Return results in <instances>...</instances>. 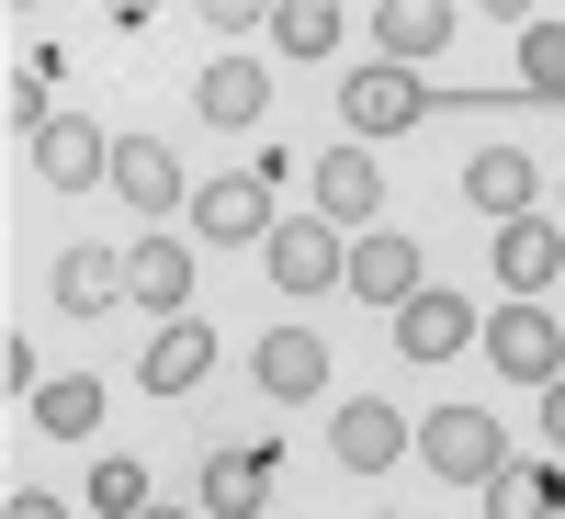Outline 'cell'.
Listing matches in <instances>:
<instances>
[{
    "mask_svg": "<svg viewBox=\"0 0 565 519\" xmlns=\"http://www.w3.org/2000/svg\"><path fill=\"white\" fill-rule=\"evenodd\" d=\"M193 113H204V125H260V113H271V68L215 57V68L193 79Z\"/></svg>",
    "mask_w": 565,
    "mask_h": 519,
    "instance_id": "16",
    "label": "cell"
},
{
    "mask_svg": "<svg viewBox=\"0 0 565 519\" xmlns=\"http://www.w3.org/2000/svg\"><path fill=\"white\" fill-rule=\"evenodd\" d=\"M418 463H430V475H452V486H487L498 463H509V441H498L487 407H441V418H418Z\"/></svg>",
    "mask_w": 565,
    "mask_h": 519,
    "instance_id": "2",
    "label": "cell"
},
{
    "mask_svg": "<svg viewBox=\"0 0 565 519\" xmlns=\"http://www.w3.org/2000/svg\"><path fill=\"white\" fill-rule=\"evenodd\" d=\"M90 508H103V519H148L159 497H148V475H136V463L114 452V463H90Z\"/></svg>",
    "mask_w": 565,
    "mask_h": 519,
    "instance_id": "26",
    "label": "cell"
},
{
    "mask_svg": "<svg viewBox=\"0 0 565 519\" xmlns=\"http://www.w3.org/2000/svg\"><path fill=\"white\" fill-rule=\"evenodd\" d=\"M385 519H396V508H385Z\"/></svg>",
    "mask_w": 565,
    "mask_h": 519,
    "instance_id": "32",
    "label": "cell"
},
{
    "mask_svg": "<svg viewBox=\"0 0 565 519\" xmlns=\"http://www.w3.org/2000/svg\"><path fill=\"white\" fill-rule=\"evenodd\" d=\"M340 113H351V136H407L418 113H430V90H418L407 68L373 57V68H351V79H340Z\"/></svg>",
    "mask_w": 565,
    "mask_h": 519,
    "instance_id": "5",
    "label": "cell"
},
{
    "mask_svg": "<svg viewBox=\"0 0 565 519\" xmlns=\"http://www.w3.org/2000/svg\"><path fill=\"white\" fill-rule=\"evenodd\" d=\"M45 68H57V45H34V68H12V148H34V136L57 125V90H45Z\"/></svg>",
    "mask_w": 565,
    "mask_h": 519,
    "instance_id": "23",
    "label": "cell"
},
{
    "mask_svg": "<svg viewBox=\"0 0 565 519\" xmlns=\"http://www.w3.org/2000/svg\"><path fill=\"white\" fill-rule=\"evenodd\" d=\"M260 271L306 305V294H328V282H351V238H340L328 215H282L271 238H260Z\"/></svg>",
    "mask_w": 565,
    "mask_h": 519,
    "instance_id": "1",
    "label": "cell"
},
{
    "mask_svg": "<svg viewBox=\"0 0 565 519\" xmlns=\"http://www.w3.org/2000/svg\"><path fill=\"white\" fill-rule=\"evenodd\" d=\"M148 519H204V508H148Z\"/></svg>",
    "mask_w": 565,
    "mask_h": 519,
    "instance_id": "30",
    "label": "cell"
},
{
    "mask_svg": "<svg viewBox=\"0 0 565 519\" xmlns=\"http://www.w3.org/2000/svg\"><path fill=\"white\" fill-rule=\"evenodd\" d=\"M543 430H554V452H565V372L543 385Z\"/></svg>",
    "mask_w": 565,
    "mask_h": 519,
    "instance_id": "29",
    "label": "cell"
},
{
    "mask_svg": "<svg viewBox=\"0 0 565 519\" xmlns=\"http://www.w3.org/2000/svg\"><path fill=\"white\" fill-rule=\"evenodd\" d=\"M543 193V159L532 148H476V170H463V204H476L487 226H521Z\"/></svg>",
    "mask_w": 565,
    "mask_h": 519,
    "instance_id": "8",
    "label": "cell"
},
{
    "mask_svg": "<svg viewBox=\"0 0 565 519\" xmlns=\"http://www.w3.org/2000/svg\"><path fill=\"white\" fill-rule=\"evenodd\" d=\"M204 519H271V452H215L204 463Z\"/></svg>",
    "mask_w": 565,
    "mask_h": 519,
    "instance_id": "17",
    "label": "cell"
},
{
    "mask_svg": "<svg viewBox=\"0 0 565 519\" xmlns=\"http://www.w3.org/2000/svg\"><path fill=\"white\" fill-rule=\"evenodd\" d=\"M521 90H532V102H565V23L521 34Z\"/></svg>",
    "mask_w": 565,
    "mask_h": 519,
    "instance_id": "25",
    "label": "cell"
},
{
    "mask_svg": "<svg viewBox=\"0 0 565 519\" xmlns=\"http://www.w3.org/2000/svg\"><path fill=\"white\" fill-rule=\"evenodd\" d=\"M57 305H68V316L125 305V249H68V260H57Z\"/></svg>",
    "mask_w": 565,
    "mask_h": 519,
    "instance_id": "20",
    "label": "cell"
},
{
    "mask_svg": "<svg viewBox=\"0 0 565 519\" xmlns=\"http://www.w3.org/2000/svg\"><path fill=\"white\" fill-rule=\"evenodd\" d=\"M34 430H45V441H79V430H103V385H90V372H57V385L34 396Z\"/></svg>",
    "mask_w": 565,
    "mask_h": 519,
    "instance_id": "22",
    "label": "cell"
},
{
    "mask_svg": "<svg viewBox=\"0 0 565 519\" xmlns=\"http://www.w3.org/2000/svg\"><path fill=\"white\" fill-rule=\"evenodd\" d=\"M204 372H215V339H204V316H170L159 339H148V361H136V385H148V396H193Z\"/></svg>",
    "mask_w": 565,
    "mask_h": 519,
    "instance_id": "12",
    "label": "cell"
},
{
    "mask_svg": "<svg viewBox=\"0 0 565 519\" xmlns=\"http://www.w3.org/2000/svg\"><path fill=\"white\" fill-rule=\"evenodd\" d=\"M0 385H12V407H23V396H45V372H34V339H23V327L0 339Z\"/></svg>",
    "mask_w": 565,
    "mask_h": 519,
    "instance_id": "27",
    "label": "cell"
},
{
    "mask_svg": "<svg viewBox=\"0 0 565 519\" xmlns=\"http://www.w3.org/2000/svg\"><path fill=\"white\" fill-rule=\"evenodd\" d=\"M554 508H565L554 463H498V475H487V519H554Z\"/></svg>",
    "mask_w": 565,
    "mask_h": 519,
    "instance_id": "21",
    "label": "cell"
},
{
    "mask_svg": "<svg viewBox=\"0 0 565 519\" xmlns=\"http://www.w3.org/2000/svg\"><path fill=\"white\" fill-rule=\"evenodd\" d=\"M114 193H125L136 215H170V204H181V159L159 148V136H125V148H114Z\"/></svg>",
    "mask_w": 565,
    "mask_h": 519,
    "instance_id": "18",
    "label": "cell"
},
{
    "mask_svg": "<svg viewBox=\"0 0 565 519\" xmlns=\"http://www.w3.org/2000/svg\"><path fill=\"white\" fill-rule=\"evenodd\" d=\"M0 519H68V508L45 497V486H12V508H0Z\"/></svg>",
    "mask_w": 565,
    "mask_h": 519,
    "instance_id": "28",
    "label": "cell"
},
{
    "mask_svg": "<svg viewBox=\"0 0 565 519\" xmlns=\"http://www.w3.org/2000/svg\"><path fill=\"white\" fill-rule=\"evenodd\" d=\"M271 519H295V508H271Z\"/></svg>",
    "mask_w": 565,
    "mask_h": 519,
    "instance_id": "31",
    "label": "cell"
},
{
    "mask_svg": "<svg viewBox=\"0 0 565 519\" xmlns=\"http://www.w3.org/2000/svg\"><path fill=\"white\" fill-rule=\"evenodd\" d=\"M407 441H418V430H407V418H396L385 396H351V407H340V430H328V452H340L351 475H385V463H396Z\"/></svg>",
    "mask_w": 565,
    "mask_h": 519,
    "instance_id": "11",
    "label": "cell"
},
{
    "mask_svg": "<svg viewBox=\"0 0 565 519\" xmlns=\"http://www.w3.org/2000/svg\"><path fill=\"white\" fill-rule=\"evenodd\" d=\"M317 385H328V339H306V327H271V339H260V396L306 407Z\"/></svg>",
    "mask_w": 565,
    "mask_h": 519,
    "instance_id": "19",
    "label": "cell"
},
{
    "mask_svg": "<svg viewBox=\"0 0 565 519\" xmlns=\"http://www.w3.org/2000/svg\"><path fill=\"white\" fill-rule=\"evenodd\" d=\"M476 339H487V361L509 372V385H554L565 372V316H543V305H498Z\"/></svg>",
    "mask_w": 565,
    "mask_h": 519,
    "instance_id": "3",
    "label": "cell"
},
{
    "mask_svg": "<svg viewBox=\"0 0 565 519\" xmlns=\"http://www.w3.org/2000/svg\"><path fill=\"white\" fill-rule=\"evenodd\" d=\"M463 339H476V305H463V294H407L396 305V350L407 361H452Z\"/></svg>",
    "mask_w": 565,
    "mask_h": 519,
    "instance_id": "13",
    "label": "cell"
},
{
    "mask_svg": "<svg viewBox=\"0 0 565 519\" xmlns=\"http://www.w3.org/2000/svg\"><path fill=\"white\" fill-rule=\"evenodd\" d=\"M441 45H452L441 0H385V12H373V57L385 68H418V57H441Z\"/></svg>",
    "mask_w": 565,
    "mask_h": 519,
    "instance_id": "14",
    "label": "cell"
},
{
    "mask_svg": "<svg viewBox=\"0 0 565 519\" xmlns=\"http://www.w3.org/2000/svg\"><path fill=\"white\" fill-rule=\"evenodd\" d=\"M565 271V226L554 215H521V226H498V282H509V305H543V282Z\"/></svg>",
    "mask_w": 565,
    "mask_h": 519,
    "instance_id": "10",
    "label": "cell"
},
{
    "mask_svg": "<svg viewBox=\"0 0 565 519\" xmlns=\"http://www.w3.org/2000/svg\"><path fill=\"white\" fill-rule=\"evenodd\" d=\"M34 170L57 181V193H90V181L114 170V148H103V125H79V113H57V125L34 136Z\"/></svg>",
    "mask_w": 565,
    "mask_h": 519,
    "instance_id": "15",
    "label": "cell"
},
{
    "mask_svg": "<svg viewBox=\"0 0 565 519\" xmlns=\"http://www.w3.org/2000/svg\"><path fill=\"white\" fill-rule=\"evenodd\" d=\"M317 215L340 226V238H362V226H385V170H373L362 148H328V159H317Z\"/></svg>",
    "mask_w": 565,
    "mask_h": 519,
    "instance_id": "6",
    "label": "cell"
},
{
    "mask_svg": "<svg viewBox=\"0 0 565 519\" xmlns=\"http://www.w3.org/2000/svg\"><path fill=\"white\" fill-rule=\"evenodd\" d=\"M351 294H362V305L430 294V282H418V238H407V226H362V238H351Z\"/></svg>",
    "mask_w": 565,
    "mask_h": 519,
    "instance_id": "7",
    "label": "cell"
},
{
    "mask_svg": "<svg viewBox=\"0 0 565 519\" xmlns=\"http://www.w3.org/2000/svg\"><path fill=\"white\" fill-rule=\"evenodd\" d=\"M271 181H282V159H260V170H226V181H204V204H193V215H204V238H226V249H260L271 226H282V215H271Z\"/></svg>",
    "mask_w": 565,
    "mask_h": 519,
    "instance_id": "4",
    "label": "cell"
},
{
    "mask_svg": "<svg viewBox=\"0 0 565 519\" xmlns=\"http://www.w3.org/2000/svg\"><path fill=\"white\" fill-rule=\"evenodd\" d=\"M125 305H148L159 327H170V316H193V249L136 238V249H125Z\"/></svg>",
    "mask_w": 565,
    "mask_h": 519,
    "instance_id": "9",
    "label": "cell"
},
{
    "mask_svg": "<svg viewBox=\"0 0 565 519\" xmlns=\"http://www.w3.org/2000/svg\"><path fill=\"white\" fill-rule=\"evenodd\" d=\"M271 45H282V57H328V45H340V12H328V0H282Z\"/></svg>",
    "mask_w": 565,
    "mask_h": 519,
    "instance_id": "24",
    "label": "cell"
}]
</instances>
